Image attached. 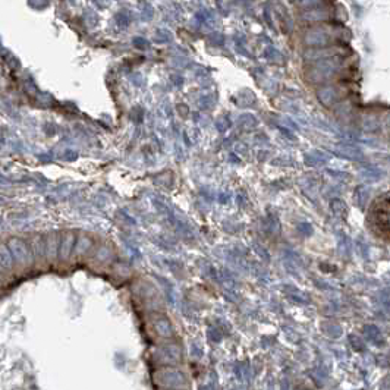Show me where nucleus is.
<instances>
[{
  "label": "nucleus",
  "mask_w": 390,
  "mask_h": 390,
  "mask_svg": "<svg viewBox=\"0 0 390 390\" xmlns=\"http://www.w3.org/2000/svg\"><path fill=\"white\" fill-rule=\"evenodd\" d=\"M13 264H15V261H13V257L7 248V245L0 244V267L4 270H12Z\"/></svg>",
  "instance_id": "f03ea898"
},
{
  "label": "nucleus",
  "mask_w": 390,
  "mask_h": 390,
  "mask_svg": "<svg viewBox=\"0 0 390 390\" xmlns=\"http://www.w3.org/2000/svg\"><path fill=\"white\" fill-rule=\"evenodd\" d=\"M7 248L10 251L12 257H13V261L21 264V266H30L31 261H33V255H31V251L28 248L27 242L21 238H12L9 239V242L6 244Z\"/></svg>",
  "instance_id": "f257e3e1"
},
{
  "label": "nucleus",
  "mask_w": 390,
  "mask_h": 390,
  "mask_svg": "<svg viewBox=\"0 0 390 390\" xmlns=\"http://www.w3.org/2000/svg\"><path fill=\"white\" fill-rule=\"evenodd\" d=\"M72 248H73V235L66 233V235L63 236L62 244H60V257H62L63 260L69 258V255H71L72 252Z\"/></svg>",
  "instance_id": "7ed1b4c3"
}]
</instances>
